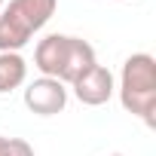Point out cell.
I'll list each match as a JSON object with an SVG mask.
<instances>
[{"label":"cell","mask_w":156,"mask_h":156,"mask_svg":"<svg viewBox=\"0 0 156 156\" xmlns=\"http://www.w3.org/2000/svg\"><path fill=\"white\" fill-rule=\"evenodd\" d=\"M67 49H70V34H49L37 43L34 49V67L40 70V76H52L61 83L64 76V64H67Z\"/></svg>","instance_id":"obj_5"},{"label":"cell","mask_w":156,"mask_h":156,"mask_svg":"<svg viewBox=\"0 0 156 156\" xmlns=\"http://www.w3.org/2000/svg\"><path fill=\"white\" fill-rule=\"evenodd\" d=\"M119 104L144 126H156V58L150 52H135L126 58L119 73Z\"/></svg>","instance_id":"obj_1"},{"label":"cell","mask_w":156,"mask_h":156,"mask_svg":"<svg viewBox=\"0 0 156 156\" xmlns=\"http://www.w3.org/2000/svg\"><path fill=\"white\" fill-rule=\"evenodd\" d=\"M25 107L37 116H55L67 107V86L52 76H37L25 89Z\"/></svg>","instance_id":"obj_3"},{"label":"cell","mask_w":156,"mask_h":156,"mask_svg":"<svg viewBox=\"0 0 156 156\" xmlns=\"http://www.w3.org/2000/svg\"><path fill=\"white\" fill-rule=\"evenodd\" d=\"M58 0H9L0 9V52H19L55 16Z\"/></svg>","instance_id":"obj_2"},{"label":"cell","mask_w":156,"mask_h":156,"mask_svg":"<svg viewBox=\"0 0 156 156\" xmlns=\"http://www.w3.org/2000/svg\"><path fill=\"white\" fill-rule=\"evenodd\" d=\"M70 89H73V95H76L80 104H86V107H101V104H107V101L113 98L116 83H113V73H110L104 64H92L80 80L70 83Z\"/></svg>","instance_id":"obj_4"},{"label":"cell","mask_w":156,"mask_h":156,"mask_svg":"<svg viewBox=\"0 0 156 156\" xmlns=\"http://www.w3.org/2000/svg\"><path fill=\"white\" fill-rule=\"evenodd\" d=\"M28 80V61L19 52H0V95H6Z\"/></svg>","instance_id":"obj_7"},{"label":"cell","mask_w":156,"mask_h":156,"mask_svg":"<svg viewBox=\"0 0 156 156\" xmlns=\"http://www.w3.org/2000/svg\"><path fill=\"white\" fill-rule=\"evenodd\" d=\"M3 153H6V138L0 135V156H3Z\"/></svg>","instance_id":"obj_9"},{"label":"cell","mask_w":156,"mask_h":156,"mask_svg":"<svg viewBox=\"0 0 156 156\" xmlns=\"http://www.w3.org/2000/svg\"><path fill=\"white\" fill-rule=\"evenodd\" d=\"M3 6H6V0H0V9H3Z\"/></svg>","instance_id":"obj_11"},{"label":"cell","mask_w":156,"mask_h":156,"mask_svg":"<svg viewBox=\"0 0 156 156\" xmlns=\"http://www.w3.org/2000/svg\"><path fill=\"white\" fill-rule=\"evenodd\" d=\"M92 64H98L92 43L83 40V37H70V49H67V64H64V76H61V83L70 86L73 80H80V76H83Z\"/></svg>","instance_id":"obj_6"},{"label":"cell","mask_w":156,"mask_h":156,"mask_svg":"<svg viewBox=\"0 0 156 156\" xmlns=\"http://www.w3.org/2000/svg\"><path fill=\"white\" fill-rule=\"evenodd\" d=\"M3 156H34V147L22 138H6V153Z\"/></svg>","instance_id":"obj_8"},{"label":"cell","mask_w":156,"mask_h":156,"mask_svg":"<svg viewBox=\"0 0 156 156\" xmlns=\"http://www.w3.org/2000/svg\"><path fill=\"white\" fill-rule=\"evenodd\" d=\"M107 156H126V153H107Z\"/></svg>","instance_id":"obj_10"}]
</instances>
